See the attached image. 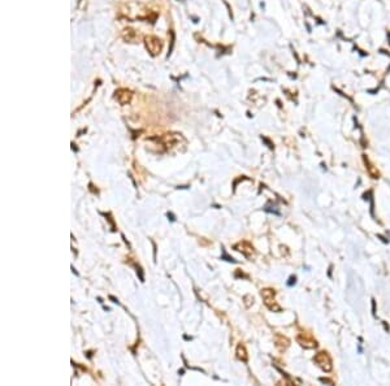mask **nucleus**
Returning a JSON list of instances; mask_svg holds the SVG:
<instances>
[{"label": "nucleus", "instance_id": "obj_1", "mask_svg": "<svg viewBox=\"0 0 390 386\" xmlns=\"http://www.w3.org/2000/svg\"><path fill=\"white\" fill-rule=\"evenodd\" d=\"M313 362L316 363L317 366L320 367L324 372H329V370H332V368H333V366H332V359H330V356L328 355V353H325V351H321V353L316 354L315 358H313Z\"/></svg>", "mask_w": 390, "mask_h": 386}, {"label": "nucleus", "instance_id": "obj_2", "mask_svg": "<svg viewBox=\"0 0 390 386\" xmlns=\"http://www.w3.org/2000/svg\"><path fill=\"white\" fill-rule=\"evenodd\" d=\"M275 295H276V293H275V290H272V289H264V290H261V298H263L265 306L271 311H280V306L276 305Z\"/></svg>", "mask_w": 390, "mask_h": 386}, {"label": "nucleus", "instance_id": "obj_3", "mask_svg": "<svg viewBox=\"0 0 390 386\" xmlns=\"http://www.w3.org/2000/svg\"><path fill=\"white\" fill-rule=\"evenodd\" d=\"M146 47L152 55H156L162 51V42L156 37H148L146 38Z\"/></svg>", "mask_w": 390, "mask_h": 386}, {"label": "nucleus", "instance_id": "obj_4", "mask_svg": "<svg viewBox=\"0 0 390 386\" xmlns=\"http://www.w3.org/2000/svg\"><path fill=\"white\" fill-rule=\"evenodd\" d=\"M131 96H133V94L130 93L129 90H118L117 93H116V98H117V100L120 103H121L122 106H125V104H128V103H130V100H131Z\"/></svg>", "mask_w": 390, "mask_h": 386}, {"label": "nucleus", "instance_id": "obj_5", "mask_svg": "<svg viewBox=\"0 0 390 386\" xmlns=\"http://www.w3.org/2000/svg\"><path fill=\"white\" fill-rule=\"evenodd\" d=\"M234 248H236L237 251H241L246 256H251L254 254V247H251L250 243H247V242H241V243L236 244Z\"/></svg>", "mask_w": 390, "mask_h": 386}, {"label": "nucleus", "instance_id": "obj_6", "mask_svg": "<svg viewBox=\"0 0 390 386\" xmlns=\"http://www.w3.org/2000/svg\"><path fill=\"white\" fill-rule=\"evenodd\" d=\"M366 160V164H367V169H368V172H370V175L372 176V178H378V172L377 169L372 165V164L367 160V159H364Z\"/></svg>", "mask_w": 390, "mask_h": 386}, {"label": "nucleus", "instance_id": "obj_7", "mask_svg": "<svg viewBox=\"0 0 390 386\" xmlns=\"http://www.w3.org/2000/svg\"><path fill=\"white\" fill-rule=\"evenodd\" d=\"M237 356L241 359V360H244V362H246L247 360V355H246V350H244V347L242 345H238V347H237Z\"/></svg>", "mask_w": 390, "mask_h": 386}]
</instances>
